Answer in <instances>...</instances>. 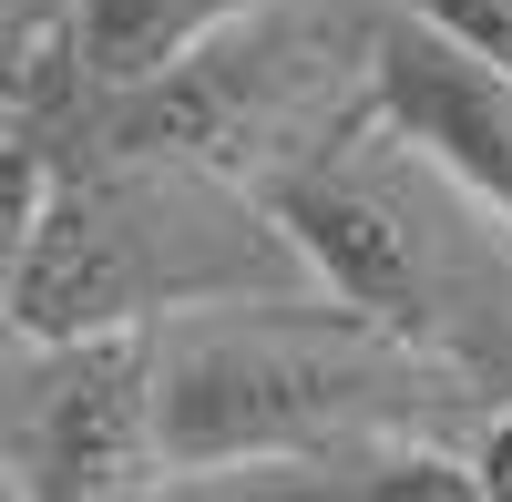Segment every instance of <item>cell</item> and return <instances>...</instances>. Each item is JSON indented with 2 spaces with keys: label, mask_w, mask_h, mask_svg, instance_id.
Segmentation results:
<instances>
[{
  "label": "cell",
  "mask_w": 512,
  "mask_h": 502,
  "mask_svg": "<svg viewBox=\"0 0 512 502\" xmlns=\"http://www.w3.org/2000/svg\"><path fill=\"white\" fill-rule=\"evenodd\" d=\"M472 390H482L472 369L410 349L328 298L195 308L154 328V431L175 482L400 451V441H431L451 410H472Z\"/></svg>",
  "instance_id": "obj_1"
},
{
  "label": "cell",
  "mask_w": 512,
  "mask_h": 502,
  "mask_svg": "<svg viewBox=\"0 0 512 502\" xmlns=\"http://www.w3.org/2000/svg\"><path fill=\"white\" fill-rule=\"evenodd\" d=\"M256 205L297 246V267L328 308H349L390 339L472 369L502 390L512 369V226L472 205L431 154H410L369 103L328 144L277 164Z\"/></svg>",
  "instance_id": "obj_2"
},
{
  "label": "cell",
  "mask_w": 512,
  "mask_h": 502,
  "mask_svg": "<svg viewBox=\"0 0 512 502\" xmlns=\"http://www.w3.org/2000/svg\"><path fill=\"white\" fill-rule=\"evenodd\" d=\"M256 298H318L256 185H226L205 164L164 154H52L11 328L41 349L103 339V328H164L195 308H256Z\"/></svg>",
  "instance_id": "obj_3"
},
{
  "label": "cell",
  "mask_w": 512,
  "mask_h": 502,
  "mask_svg": "<svg viewBox=\"0 0 512 502\" xmlns=\"http://www.w3.org/2000/svg\"><path fill=\"white\" fill-rule=\"evenodd\" d=\"M369 103L359 52H338L318 21L287 11H236L205 41H185L164 72L93 93V154H164V164H205L226 185H267L277 164L328 144L338 123Z\"/></svg>",
  "instance_id": "obj_4"
},
{
  "label": "cell",
  "mask_w": 512,
  "mask_h": 502,
  "mask_svg": "<svg viewBox=\"0 0 512 502\" xmlns=\"http://www.w3.org/2000/svg\"><path fill=\"white\" fill-rule=\"evenodd\" d=\"M21 492L31 502H164V431H154V328L52 349L21 431Z\"/></svg>",
  "instance_id": "obj_5"
},
{
  "label": "cell",
  "mask_w": 512,
  "mask_h": 502,
  "mask_svg": "<svg viewBox=\"0 0 512 502\" xmlns=\"http://www.w3.org/2000/svg\"><path fill=\"white\" fill-rule=\"evenodd\" d=\"M359 82H369V113L410 154H431L472 205H492L512 226V72L502 62H482L451 31L390 11L379 31H359Z\"/></svg>",
  "instance_id": "obj_6"
},
{
  "label": "cell",
  "mask_w": 512,
  "mask_h": 502,
  "mask_svg": "<svg viewBox=\"0 0 512 502\" xmlns=\"http://www.w3.org/2000/svg\"><path fill=\"white\" fill-rule=\"evenodd\" d=\"M236 11H256V0H72L62 11V52H72L82 93H123V82L164 72L185 41H205Z\"/></svg>",
  "instance_id": "obj_7"
},
{
  "label": "cell",
  "mask_w": 512,
  "mask_h": 502,
  "mask_svg": "<svg viewBox=\"0 0 512 502\" xmlns=\"http://www.w3.org/2000/svg\"><path fill=\"white\" fill-rule=\"evenodd\" d=\"M338 502H492V472L472 451H441V441H400L379 472H359Z\"/></svg>",
  "instance_id": "obj_8"
},
{
  "label": "cell",
  "mask_w": 512,
  "mask_h": 502,
  "mask_svg": "<svg viewBox=\"0 0 512 502\" xmlns=\"http://www.w3.org/2000/svg\"><path fill=\"white\" fill-rule=\"evenodd\" d=\"M41 195H52V144L0 134V328H11V298H21V257H31Z\"/></svg>",
  "instance_id": "obj_9"
},
{
  "label": "cell",
  "mask_w": 512,
  "mask_h": 502,
  "mask_svg": "<svg viewBox=\"0 0 512 502\" xmlns=\"http://www.w3.org/2000/svg\"><path fill=\"white\" fill-rule=\"evenodd\" d=\"M400 11L431 21V31H451L461 52H482V62L512 72V0H400Z\"/></svg>",
  "instance_id": "obj_10"
},
{
  "label": "cell",
  "mask_w": 512,
  "mask_h": 502,
  "mask_svg": "<svg viewBox=\"0 0 512 502\" xmlns=\"http://www.w3.org/2000/svg\"><path fill=\"white\" fill-rule=\"evenodd\" d=\"M482 472H492V502H512V410H502V431H492V451H482Z\"/></svg>",
  "instance_id": "obj_11"
},
{
  "label": "cell",
  "mask_w": 512,
  "mask_h": 502,
  "mask_svg": "<svg viewBox=\"0 0 512 502\" xmlns=\"http://www.w3.org/2000/svg\"><path fill=\"white\" fill-rule=\"evenodd\" d=\"M0 502H31V492H21V472H11V451H0Z\"/></svg>",
  "instance_id": "obj_12"
}]
</instances>
